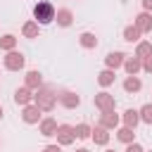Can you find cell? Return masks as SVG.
<instances>
[{
  "mask_svg": "<svg viewBox=\"0 0 152 152\" xmlns=\"http://www.w3.org/2000/svg\"><path fill=\"white\" fill-rule=\"evenodd\" d=\"M55 12H57V10H55L48 0H40V2L33 5V21H36L38 26H45V24L55 21Z\"/></svg>",
  "mask_w": 152,
  "mask_h": 152,
  "instance_id": "7a4b0ae2",
  "label": "cell"
},
{
  "mask_svg": "<svg viewBox=\"0 0 152 152\" xmlns=\"http://www.w3.org/2000/svg\"><path fill=\"white\" fill-rule=\"evenodd\" d=\"M14 102L21 104V107L31 104V102H33V90H28L26 86H24V88H17V90H14Z\"/></svg>",
  "mask_w": 152,
  "mask_h": 152,
  "instance_id": "5bb4252c",
  "label": "cell"
},
{
  "mask_svg": "<svg viewBox=\"0 0 152 152\" xmlns=\"http://www.w3.org/2000/svg\"><path fill=\"white\" fill-rule=\"evenodd\" d=\"M78 43H81V48H86V50H95V48H97V38H95V33H90V31H83V33L78 36Z\"/></svg>",
  "mask_w": 152,
  "mask_h": 152,
  "instance_id": "ac0fdd59",
  "label": "cell"
},
{
  "mask_svg": "<svg viewBox=\"0 0 152 152\" xmlns=\"http://www.w3.org/2000/svg\"><path fill=\"white\" fill-rule=\"evenodd\" d=\"M55 135H57V145H59V147H66V145H71V142L76 140V135H74V126H69V124H59Z\"/></svg>",
  "mask_w": 152,
  "mask_h": 152,
  "instance_id": "277c9868",
  "label": "cell"
},
{
  "mask_svg": "<svg viewBox=\"0 0 152 152\" xmlns=\"http://www.w3.org/2000/svg\"><path fill=\"white\" fill-rule=\"evenodd\" d=\"M126 152H145V150L140 142H131V145H126Z\"/></svg>",
  "mask_w": 152,
  "mask_h": 152,
  "instance_id": "f1b7e54d",
  "label": "cell"
},
{
  "mask_svg": "<svg viewBox=\"0 0 152 152\" xmlns=\"http://www.w3.org/2000/svg\"><path fill=\"white\" fill-rule=\"evenodd\" d=\"M150 55H152V43L140 40L138 48H135V57H138V59H145V57H150Z\"/></svg>",
  "mask_w": 152,
  "mask_h": 152,
  "instance_id": "d4e9b609",
  "label": "cell"
},
{
  "mask_svg": "<svg viewBox=\"0 0 152 152\" xmlns=\"http://www.w3.org/2000/svg\"><path fill=\"white\" fill-rule=\"evenodd\" d=\"M57 121L52 119V116H45V119H40V124H38V131H40V135H45V138H50V135H55L57 133Z\"/></svg>",
  "mask_w": 152,
  "mask_h": 152,
  "instance_id": "7c38bea8",
  "label": "cell"
},
{
  "mask_svg": "<svg viewBox=\"0 0 152 152\" xmlns=\"http://www.w3.org/2000/svg\"><path fill=\"white\" fill-rule=\"evenodd\" d=\"M124 69H126L128 76H138V71L142 69V59H138L135 55H133V57H126V59H124Z\"/></svg>",
  "mask_w": 152,
  "mask_h": 152,
  "instance_id": "9a60e30c",
  "label": "cell"
},
{
  "mask_svg": "<svg viewBox=\"0 0 152 152\" xmlns=\"http://www.w3.org/2000/svg\"><path fill=\"white\" fill-rule=\"evenodd\" d=\"M57 102H59L64 109H76V107L81 104V97H78L74 90H62V93L57 95Z\"/></svg>",
  "mask_w": 152,
  "mask_h": 152,
  "instance_id": "8992f818",
  "label": "cell"
},
{
  "mask_svg": "<svg viewBox=\"0 0 152 152\" xmlns=\"http://www.w3.org/2000/svg\"><path fill=\"white\" fill-rule=\"evenodd\" d=\"M145 152H147V150H145ZM150 152H152V150H150Z\"/></svg>",
  "mask_w": 152,
  "mask_h": 152,
  "instance_id": "e575fe53",
  "label": "cell"
},
{
  "mask_svg": "<svg viewBox=\"0 0 152 152\" xmlns=\"http://www.w3.org/2000/svg\"><path fill=\"white\" fill-rule=\"evenodd\" d=\"M21 36L24 38H38V24L31 19V21H26L24 26H21Z\"/></svg>",
  "mask_w": 152,
  "mask_h": 152,
  "instance_id": "cb8c5ba5",
  "label": "cell"
},
{
  "mask_svg": "<svg viewBox=\"0 0 152 152\" xmlns=\"http://www.w3.org/2000/svg\"><path fill=\"white\" fill-rule=\"evenodd\" d=\"M0 142H2V140H0Z\"/></svg>",
  "mask_w": 152,
  "mask_h": 152,
  "instance_id": "d590c367",
  "label": "cell"
},
{
  "mask_svg": "<svg viewBox=\"0 0 152 152\" xmlns=\"http://www.w3.org/2000/svg\"><path fill=\"white\" fill-rule=\"evenodd\" d=\"M133 26L140 31V33H150L152 31V12H140L133 21Z\"/></svg>",
  "mask_w": 152,
  "mask_h": 152,
  "instance_id": "ba28073f",
  "label": "cell"
},
{
  "mask_svg": "<svg viewBox=\"0 0 152 152\" xmlns=\"http://www.w3.org/2000/svg\"><path fill=\"white\" fill-rule=\"evenodd\" d=\"M33 104H36L40 112H52V109L57 107V95L52 93V88L40 86V88L36 90V95H33Z\"/></svg>",
  "mask_w": 152,
  "mask_h": 152,
  "instance_id": "6da1fadb",
  "label": "cell"
},
{
  "mask_svg": "<svg viewBox=\"0 0 152 152\" xmlns=\"http://www.w3.org/2000/svg\"><path fill=\"white\" fill-rule=\"evenodd\" d=\"M24 86L28 88V90H38L40 86H43V76H40V71H36V69H31V71H26V76H24Z\"/></svg>",
  "mask_w": 152,
  "mask_h": 152,
  "instance_id": "9c48e42d",
  "label": "cell"
},
{
  "mask_svg": "<svg viewBox=\"0 0 152 152\" xmlns=\"http://www.w3.org/2000/svg\"><path fill=\"white\" fill-rule=\"evenodd\" d=\"M21 119H24V124H40V109L31 102V104H26V107H24Z\"/></svg>",
  "mask_w": 152,
  "mask_h": 152,
  "instance_id": "8fae6325",
  "label": "cell"
},
{
  "mask_svg": "<svg viewBox=\"0 0 152 152\" xmlns=\"http://www.w3.org/2000/svg\"><path fill=\"white\" fill-rule=\"evenodd\" d=\"M0 119H2V107H0Z\"/></svg>",
  "mask_w": 152,
  "mask_h": 152,
  "instance_id": "d6a6232c",
  "label": "cell"
},
{
  "mask_svg": "<svg viewBox=\"0 0 152 152\" xmlns=\"http://www.w3.org/2000/svg\"><path fill=\"white\" fill-rule=\"evenodd\" d=\"M2 64H5V69H7V71H21V69H24V64H26V57H24L21 52L12 50V52H7V55L2 57Z\"/></svg>",
  "mask_w": 152,
  "mask_h": 152,
  "instance_id": "3957f363",
  "label": "cell"
},
{
  "mask_svg": "<svg viewBox=\"0 0 152 152\" xmlns=\"http://www.w3.org/2000/svg\"><path fill=\"white\" fill-rule=\"evenodd\" d=\"M43 152H62V147H59V145H45Z\"/></svg>",
  "mask_w": 152,
  "mask_h": 152,
  "instance_id": "f546056e",
  "label": "cell"
},
{
  "mask_svg": "<svg viewBox=\"0 0 152 152\" xmlns=\"http://www.w3.org/2000/svg\"><path fill=\"white\" fill-rule=\"evenodd\" d=\"M90 138H93L95 145H107V142H109V133H107V128H102V126H95V128L90 131Z\"/></svg>",
  "mask_w": 152,
  "mask_h": 152,
  "instance_id": "e0dca14e",
  "label": "cell"
},
{
  "mask_svg": "<svg viewBox=\"0 0 152 152\" xmlns=\"http://www.w3.org/2000/svg\"><path fill=\"white\" fill-rule=\"evenodd\" d=\"M142 71H147V74H152V55L142 59Z\"/></svg>",
  "mask_w": 152,
  "mask_h": 152,
  "instance_id": "83f0119b",
  "label": "cell"
},
{
  "mask_svg": "<svg viewBox=\"0 0 152 152\" xmlns=\"http://www.w3.org/2000/svg\"><path fill=\"white\" fill-rule=\"evenodd\" d=\"M116 138H119L121 142L131 145V142H135V131H133V128H126V126H124V128H119V131H116Z\"/></svg>",
  "mask_w": 152,
  "mask_h": 152,
  "instance_id": "603a6c76",
  "label": "cell"
},
{
  "mask_svg": "<svg viewBox=\"0 0 152 152\" xmlns=\"http://www.w3.org/2000/svg\"><path fill=\"white\" fill-rule=\"evenodd\" d=\"M142 7H145V12H152V0H142Z\"/></svg>",
  "mask_w": 152,
  "mask_h": 152,
  "instance_id": "4dcf8cb0",
  "label": "cell"
},
{
  "mask_svg": "<svg viewBox=\"0 0 152 152\" xmlns=\"http://www.w3.org/2000/svg\"><path fill=\"white\" fill-rule=\"evenodd\" d=\"M124 59H126V55L119 52V50H114V52H109V55L104 57V66L112 69V71H116L119 66H124Z\"/></svg>",
  "mask_w": 152,
  "mask_h": 152,
  "instance_id": "30bf717a",
  "label": "cell"
},
{
  "mask_svg": "<svg viewBox=\"0 0 152 152\" xmlns=\"http://www.w3.org/2000/svg\"><path fill=\"white\" fill-rule=\"evenodd\" d=\"M17 48V36H12V33H5L2 38H0V50H5V52H12Z\"/></svg>",
  "mask_w": 152,
  "mask_h": 152,
  "instance_id": "7402d4cb",
  "label": "cell"
},
{
  "mask_svg": "<svg viewBox=\"0 0 152 152\" xmlns=\"http://www.w3.org/2000/svg\"><path fill=\"white\" fill-rule=\"evenodd\" d=\"M119 121H121V116H119L114 109H109V112H102V114H100V124H97V126H102V128H107V131H114V128L119 126Z\"/></svg>",
  "mask_w": 152,
  "mask_h": 152,
  "instance_id": "52a82bcc",
  "label": "cell"
},
{
  "mask_svg": "<svg viewBox=\"0 0 152 152\" xmlns=\"http://www.w3.org/2000/svg\"><path fill=\"white\" fill-rule=\"evenodd\" d=\"M107 152H114V150H107Z\"/></svg>",
  "mask_w": 152,
  "mask_h": 152,
  "instance_id": "836d02e7",
  "label": "cell"
},
{
  "mask_svg": "<svg viewBox=\"0 0 152 152\" xmlns=\"http://www.w3.org/2000/svg\"><path fill=\"white\" fill-rule=\"evenodd\" d=\"M138 114H140V121H142V124H152V102L142 104V107L138 109Z\"/></svg>",
  "mask_w": 152,
  "mask_h": 152,
  "instance_id": "4316f807",
  "label": "cell"
},
{
  "mask_svg": "<svg viewBox=\"0 0 152 152\" xmlns=\"http://www.w3.org/2000/svg\"><path fill=\"white\" fill-rule=\"evenodd\" d=\"M93 102H95V107H97L100 112H109V109H114V107H116V100H114V95H109L107 90L97 93V95L93 97Z\"/></svg>",
  "mask_w": 152,
  "mask_h": 152,
  "instance_id": "5b68a950",
  "label": "cell"
},
{
  "mask_svg": "<svg viewBox=\"0 0 152 152\" xmlns=\"http://www.w3.org/2000/svg\"><path fill=\"white\" fill-rule=\"evenodd\" d=\"M90 131H93V128H90L88 124H76V126H74V135H76L78 140H88V138H90Z\"/></svg>",
  "mask_w": 152,
  "mask_h": 152,
  "instance_id": "484cf974",
  "label": "cell"
},
{
  "mask_svg": "<svg viewBox=\"0 0 152 152\" xmlns=\"http://www.w3.org/2000/svg\"><path fill=\"white\" fill-rule=\"evenodd\" d=\"M114 78H116V76H114L112 69H102V71L97 74V83H100L102 88H109V86L114 83Z\"/></svg>",
  "mask_w": 152,
  "mask_h": 152,
  "instance_id": "ffe728a7",
  "label": "cell"
},
{
  "mask_svg": "<svg viewBox=\"0 0 152 152\" xmlns=\"http://www.w3.org/2000/svg\"><path fill=\"white\" fill-rule=\"evenodd\" d=\"M140 36H142V33H140L133 24L124 28V40H126V43H140Z\"/></svg>",
  "mask_w": 152,
  "mask_h": 152,
  "instance_id": "44dd1931",
  "label": "cell"
},
{
  "mask_svg": "<svg viewBox=\"0 0 152 152\" xmlns=\"http://www.w3.org/2000/svg\"><path fill=\"white\" fill-rule=\"evenodd\" d=\"M76 152H90V150H86V147H78V150H76Z\"/></svg>",
  "mask_w": 152,
  "mask_h": 152,
  "instance_id": "1f68e13d",
  "label": "cell"
},
{
  "mask_svg": "<svg viewBox=\"0 0 152 152\" xmlns=\"http://www.w3.org/2000/svg\"><path fill=\"white\" fill-rule=\"evenodd\" d=\"M55 21H57L59 26H64V28H66V26H71V24H74V12H71V10H66V7H59V10L55 12Z\"/></svg>",
  "mask_w": 152,
  "mask_h": 152,
  "instance_id": "4fadbf2b",
  "label": "cell"
},
{
  "mask_svg": "<svg viewBox=\"0 0 152 152\" xmlns=\"http://www.w3.org/2000/svg\"><path fill=\"white\" fill-rule=\"evenodd\" d=\"M140 88H142V83H140V78H138V76H126V81H124V90H126L128 95L138 93Z\"/></svg>",
  "mask_w": 152,
  "mask_h": 152,
  "instance_id": "d6986e66",
  "label": "cell"
},
{
  "mask_svg": "<svg viewBox=\"0 0 152 152\" xmlns=\"http://www.w3.org/2000/svg\"><path fill=\"white\" fill-rule=\"evenodd\" d=\"M121 121H124L126 128H133V131H135V126L140 124V114H138V109H126L124 116H121Z\"/></svg>",
  "mask_w": 152,
  "mask_h": 152,
  "instance_id": "2e32d148",
  "label": "cell"
}]
</instances>
